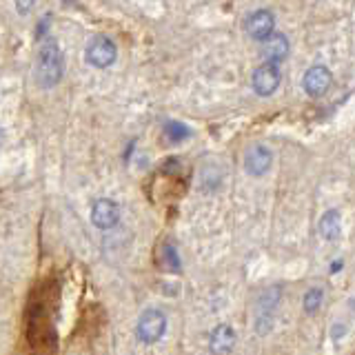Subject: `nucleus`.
Instances as JSON below:
<instances>
[{
    "mask_svg": "<svg viewBox=\"0 0 355 355\" xmlns=\"http://www.w3.org/2000/svg\"><path fill=\"white\" fill-rule=\"evenodd\" d=\"M62 51L58 47V42L47 38L40 44L38 51V62H36V80L42 89H51L53 85L60 83L62 78Z\"/></svg>",
    "mask_w": 355,
    "mask_h": 355,
    "instance_id": "nucleus-1",
    "label": "nucleus"
},
{
    "mask_svg": "<svg viewBox=\"0 0 355 355\" xmlns=\"http://www.w3.org/2000/svg\"><path fill=\"white\" fill-rule=\"evenodd\" d=\"M166 331V318L160 313V311H144L138 320V327H136V336L140 342L144 344H153L158 342Z\"/></svg>",
    "mask_w": 355,
    "mask_h": 355,
    "instance_id": "nucleus-3",
    "label": "nucleus"
},
{
    "mask_svg": "<svg viewBox=\"0 0 355 355\" xmlns=\"http://www.w3.org/2000/svg\"><path fill=\"white\" fill-rule=\"evenodd\" d=\"M236 347V331L229 324H218L209 336V351L214 355H227Z\"/></svg>",
    "mask_w": 355,
    "mask_h": 355,
    "instance_id": "nucleus-8",
    "label": "nucleus"
},
{
    "mask_svg": "<svg viewBox=\"0 0 355 355\" xmlns=\"http://www.w3.org/2000/svg\"><path fill=\"white\" fill-rule=\"evenodd\" d=\"M33 5H36V0H16V9H18V14H20V16L31 14Z\"/></svg>",
    "mask_w": 355,
    "mask_h": 355,
    "instance_id": "nucleus-16",
    "label": "nucleus"
},
{
    "mask_svg": "<svg viewBox=\"0 0 355 355\" xmlns=\"http://www.w3.org/2000/svg\"><path fill=\"white\" fill-rule=\"evenodd\" d=\"M64 3H71V0H64Z\"/></svg>",
    "mask_w": 355,
    "mask_h": 355,
    "instance_id": "nucleus-17",
    "label": "nucleus"
},
{
    "mask_svg": "<svg viewBox=\"0 0 355 355\" xmlns=\"http://www.w3.org/2000/svg\"><path fill=\"white\" fill-rule=\"evenodd\" d=\"M286 53H288V40L282 36V33H277V36H269L264 40V58H266V62L282 60Z\"/></svg>",
    "mask_w": 355,
    "mask_h": 355,
    "instance_id": "nucleus-11",
    "label": "nucleus"
},
{
    "mask_svg": "<svg viewBox=\"0 0 355 355\" xmlns=\"http://www.w3.org/2000/svg\"><path fill=\"white\" fill-rule=\"evenodd\" d=\"M120 220V209L114 200L100 198L92 209V222L98 229H111L116 227Z\"/></svg>",
    "mask_w": 355,
    "mask_h": 355,
    "instance_id": "nucleus-5",
    "label": "nucleus"
},
{
    "mask_svg": "<svg viewBox=\"0 0 355 355\" xmlns=\"http://www.w3.org/2000/svg\"><path fill=\"white\" fill-rule=\"evenodd\" d=\"M118 55V49L116 44L111 42L109 38L105 36H96L87 42V49H85V58L92 67H98V69H105V67L114 64Z\"/></svg>",
    "mask_w": 355,
    "mask_h": 355,
    "instance_id": "nucleus-2",
    "label": "nucleus"
},
{
    "mask_svg": "<svg viewBox=\"0 0 355 355\" xmlns=\"http://www.w3.org/2000/svg\"><path fill=\"white\" fill-rule=\"evenodd\" d=\"M322 300H324V291H322L320 286H313V288H309V291L304 293V302H302V306H304L306 313L313 315V313H318V311H320Z\"/></svg>",
    "mask_w": 355,
    "mask_h": 355,
    "instance_id": "nucleus-13",
    "label": "nucleus"
},
{
    "mask_svg": "<svg viewBox=\"0 0 355 355\" xmlns=\"http://www.w3.org/2000/svg\"><path fill=\"white\" fill-rule=\"evenodd\" d=\"M166 138H169L171 142H182L184 138H189V129L184 125H180V122H169L164 129Z\"/></svg>",
    "mask_w": 355,
    "mask_h": 355,
    "instance_id": "nucleus-14",
    "label": "nucleus"
},
{
    "mask_svg": "<svg viewBox=\"0 0 355 355\" xmlns=\"http://www.w3.org/2000/svg\"><path fill=\"white\" fill-rule=\"evenodd\" d=\"M277 85H280V71H277L275 62H264L253 76V89L260 96H271Z\"/></svg>",
    "mask_w": 355,
    "mask_h": 355,
    "instance_id": "nucleus-6",
    "label": "nucleus"
},
{
    "mask_svg": "<svg viewBox=\"0 0 355 355\" xmlns=\"http://www.w3.org/2000/svg\"><path fill=\"white\" fill-rule=\"evenodd\" d=\"M271 162H273V155L269 149L262 147V144H255V147H251L247 155H244V169L251 175H264L271 169Z\"/></svg>",
    "mask_w": 355,
    "mask_h": 355,
    "instance_id": "nucleus-7",
    "label": "nucleus"
},
{
    "mask_svg": "<svg viewBox=\"0 0 355 355\" xmlns=\"http://www.w3.org/2000/svg\"><path fill=\"white\" fill-rule=\"evenodd\" d=\"M331 87V71L327 67L315 64L304 73V92L309 96H322Z\"/></svg>",
    "mask_w": 355,
    "mask_h": 355,
    "instance_id": "nucleus-9",
    "label": "nucleus"
},
{
    "mask_svg": "<svg viewBox=\"0 0 355 355\" xmlns=\"http://www.w3.org/2000/svg\"><path fill=\"white\" fill-rule=\"evenodd\" d=\"M247 31L255 40H266L273 31V14L266 9L255 11V14H251L247 20Z\"/></svg>",
    "mask_w": 355,
    "mask_h": 355,
    "instance_id": "nucleus-10",
    "label": "nucleus"
},
{
    "mask_svg": "<svg viewBox=\"0 0 355 355\" xmlns=\"http://www.w3.org/2000/svg\"><path fill=\"white\" fill-rule=\"evenodd\" d=\"M280 302V288L277 286H271L266 288L260 297V311H258V322H255V329L258 333H269L271 324H273V311Z\"/></svg>",
    "mask_w": 355,
    "mask_h": 355,
    "instance_id": "nucleus-4",
    "label": "nucleus"
},
{
    "mask_svg": "<svg viewBox=\"0 0 355 355\" xmlns=\"http://www.w3.org/2000/svg\"><path fill=\"white\" fill-rule=\"evenodd\" d=\"M340 225H342L340 211H336V209L327 211L320 220V236L324 240H336L340 236Z\"/></svg>",
    "mask_w": 355,
    "mask_h": 355,
    "instance_id": "nucleus-12",
    "label": "nucleus"
},
{
    "mask_svg": "<svg viewBox=\"0 0 355 355\" xmlns=\"http://www.w3.org/2000/svg\"><path fill=\"white\" fill-rule=\"evenodd\" d=\"M162 253H164V269H169V271H178V269H180V262H178V253H175V249L171 247V244H164Z\"/></svg>",
    "mask_w": 355,
    "mask_h": 355,
    "instance_id": "nucleus-15",
    "label": "nucleus"
}]
</instances>
